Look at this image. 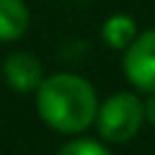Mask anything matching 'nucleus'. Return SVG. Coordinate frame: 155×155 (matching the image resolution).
<instances>
[{
	"label": "nucleus",
	"mask_w": 155,
	"mask_h": 155,
	"mask_svg": "<svg viewBox=\"0 0 155 155\" xmlns=\"http://www.w3.org/2000/svg\"><path fill=\"white\" fill-rule=\"evenodd\" d=\"M36 111L41 122L60 134H80L96 124L98 98L93 85L75 72H57L36 88Z\"/></svg>",
	"instance_id": "f257e3e1"
},
{
	"label": "nucleus",
	"mask_w": 155,
	"mask_h": 155,
	"mask_svg": "<svg viewBox=\"0 0 155 155\" xmlns=\"http://www.w3.org/2000/svg\"><path fill=\"white\" fill-rule=\"evenodd\" d=\"M145 122V106L134 93H114L98 106L96 129L106 142H129Z\"/></svg>",
	"instance_id": "f03ea898"
},
{
	"label": "nucleus",
	"mask_w": 155,
	"mask_h": 155,
	"mask_svg": "<svg viewBox=\"0 0 155 155\" xmlns=\"http://www.w3.org/2000/svg\"><path fill=\"white\" fill-rule=\"evenodd\" d=\"M124 75L140 93L155 91V28L137 34L124 49Z\"/></svg>",
	"instance_id": "7ed1b4c3"
},
{
	"label": "nucleus",
	"mask_w": 155,
	"mask_h": 155,
	"mask_svg": "<svg viewBox=\"0 0 155 155\" xmlns=\"http://www.w3.org/2000/svg\"><path fill=\"white\" fill-rule=\"evenodd\" d=\"M3 78L18 93H31V91L36 93V88L44 80V72H41V62L34 54L16 52V54H8V60L3 62Z\"/></svg>",
	"instance_id": "20e7f679"
},
{
	"label": "nucleus",
	"mask_w": 155,
	"mask_h": 155,
	"mask_svg": "<svg viewBox=\"0 0 155 155\" xmlns=\"http://www.w3.org/2000/svg\"><path fill=\"white\" fill-rule=\"evenodd\" d=\"M31 13L23 0H0V41H16L28 31Z\"/></svg>",
	"instance_id": "39448f33"
},
{
	"label": "nucleus",
	"mask_w": 155,
	"mask_h": 155,
	"mask_svg": "<svg viewBox=\"0 0 155 155\" xmlns=\"http://www.w3.org/2000/svg\"><path fill=\"white\" fill-rule=\"evenodd\" d=\"M101 36L111 49H127L137 36V23H134V18L124 16V13H116V16L106 18Z\"/></svg>",
	"instance_id": "423d86ee"
},
{
	"label": "nucleus",
	"mask_w": 155,
	"mask_h": 155,
	"mask_svg": "<svg viewBox=\"0 0 155 155\" xmlns=\"http://www.w3.org/2000/svg\"><path fill=\"white\" fill-rule=\"evenodd\" d=\"M57 155H111V153L98 140H85L83 137V140H70V142H65L57 150Z\"/></svg>",
	"instance_id": "0eeeda50"
},
{
	"label": "nucleus",
	"mask_w": 155,
	"mask_h": 155,
	"mask_svg": "<svg viewBox=\"0 0 155 155\" xmlns=\"http://www.w3.org/2000/svg\"><path fill=\"white\" fill-rule=\"evenodd\" d=\"M142 106H145V122H150L155 127V91L147 93V98L142 101Z\"/></svg>",
	"instance_id": "6e6552de"
}]
</instances>
